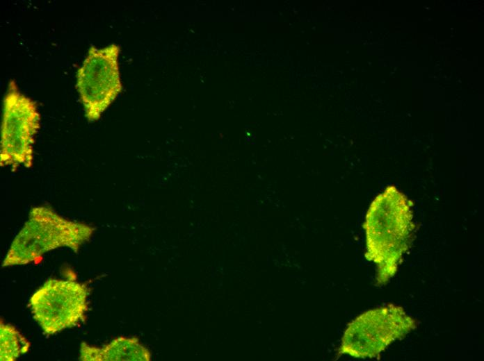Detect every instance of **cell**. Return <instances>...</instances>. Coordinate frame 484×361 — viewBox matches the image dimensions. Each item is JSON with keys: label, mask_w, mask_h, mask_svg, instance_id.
Wrapping results in <instances>:
<instances>
[{"label": "cell", "mask_w": 484, "mask_h": 361, "mask_svg": "<svg viewBox=\"0 0 484 361\" xmlns=\"http://www.w3.org/2000/svg\"><path fill=\"white\" fill-rule=\"evenodd\" d=\"M411 202L394 186L387 187L371 203L363 224L365 258L377 266L376 284L395 275L414 227Z\"/></svg>", "instance_id": "cell-1"}, {"label": "cell", "mask_w": 484, "mask_h": 361, "mask_svg": "<svg viewBox=\"0 0 484 361\" xmlns=\"http://www.w3.org/2000/svg\"><path fill=\"white\" fill-rule=\"evenodd\" d=\"M94 231L93 226L65 219L49 207H34L13 240L2 267L35 262L46 252L60 247L78 253Z\"/></svg>", "instance_id": "cell-2"}, {"label": "cell", "mask_w": 484, "mask_h": 361, "mask_svg": "<svg viewBox=\"0 0 484 361\" xmlns=\"http://www.w3.org/2000/svg\"><path fill=\"white\" fill-rule=\"evenodd\" d=\"M417 326L416 321L400 306L389 304L369 310L348 325L338 353L361 359L378 357Z\"/></svg>", "instance_id": "cell-3"}, {"label": "cell", "mask_w": 484, "mask_h": 361, "mask_svg": "<svg viewBox=\"0 0 484 361\" xmlns=\"http://www.w3.org/2000/svg\"><path fill=\"white\" fill-rule=\"evenodd\" d=\"M40 128L36 102L19 90L15 80H10L3 99L0 166L13 170L31 167L35 137Z\"/></svg>", "instance_id": "cell-4"}, {"label": "cell", "mask_w": 484, "mask_h": 361, "mask_svg": "<svg viewBox=\"0 0 484 361\" xmlns=\"http://www.w3.org/2000/svg\"><path fill=\"white\" fill-rule=\"evenodd\" d=\"M120 53L116 44L102 48L92 45L77 69L76 88L89 121L99 119L122 91Z\"/></svg>", "instance_id": "cell-5"}, {"label": "cell", "mask_w": 484, "mask_h": 361, "mask_svg": "<svg viewBox=\"0 0 484 361\" xmlns=\"http://www.w3.org/2000/svg\"><path fill=\"white\" fill-rule=\"evenodd\" d=\"M88 294L84 284L50 279L31 297L33 317L48 335L73 327L85 317Z\"/></svg>", "instance_id": "cell-6"}, {"label": "cell", "mask_w": 484, "mask_h": 361, "mask_svg": "<svg viewBox=\"0 0 484 361\" xmlns=\"http://www.w3.org/2000/svg\"><path fill=\"white\" fill-rule=\"evenodd\" d=\"M79 360L82 361H150V351L137 337H119L102 347L82 342Z\"/></svg>", "instance_id": "cell-7"}, {"label": "cell", "mask_w": 484, "mask_h": 361, "mask_svg": "<svg viewBox=\"0 0 484 361\" xmlns=\"http://www.w3.org/2000/svg\"><path fill=\"white\" fill-rule=\"evenodd\" d=\"M30 343L13 326L1 323L0 360L13 361L29 350Z\"/></svg>", "instance_id": "cell-8"}]
</instances>
